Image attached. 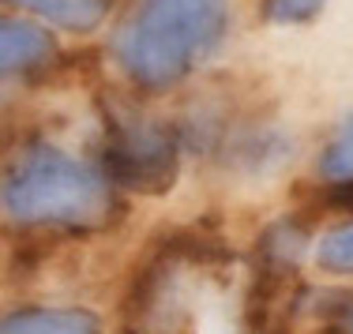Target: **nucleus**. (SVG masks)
I'll return each instance as SVG.
<instances>
[{
	"label": "nucleus",
	"mask_w": 353,
	"mask_h": 334,
	"mask_svg": "<svg viewBox=\"0 0 353 334\" xmlns=\"http://www.w3.org/2000/svg\"><path fill=\"white\" fill-rule=\"evenodd\" d=\"M102 162L117 185L136 191H162L176 177V150L154 128H113Z\"/></svg>",
	"instance_id": "obj_3"
},
{
	"label": "nucleus",
	"mask_w": 353,
	"mask_h": 334,
	"mask_svg": "<svg viewBox=\"0 0 353 334\" xmlns=\"http://www.w3.org/2000/svg\"><path fill=\"white\" fill-rule=\"evenodd\" d=\"M230 0H147L117 34V61L147 90L181 83L222 41Z\"/></svg>",
	"instance_id": "obj_1"
},
{
	"label": "nucleus",
	"mask_w": 353,
	"mask_h": 334,
	"mask_svg": "<svg viewBox=\"0 0 353 334\" xmlns=\"http://www.w3.org/2000/svg\"><path fill=\"white\" fill-rule=\"evenodd\" d=\"M316 260L327 271H353V225L327 233L316 248Z\"/></svg>",
	"instance_id": "obj_8"
},
{
	"label": "nucleus",
	"mask_w": 353,
	"mask_h": 334,
	"mask_svg": "<svg viewBox=\"0 0 353 334\" xmlns=\"http://www.w3.org/2000/svg\"><path fill=\"white\" fill-rule=\"evenodd\" d=\"M19 4L30 8L41 19H49L53 27L75 30V34L94 30L109 12V0H19Z\"/></svg>",
	"instance_id": "obj_5"
},
{
	"label": "nucleus",
	"mask_w": 353,
	"mask_h": 334,
	"mask_svg": "<svg viewBox=\"0 0 353 334\" xmlns=\"http://www.w3.org/2000/svg\"><path fill=\"white\" fill-rule=\"evenodd\" d=\"M4 207L15 222L30 225H98L113 199L94 165L57 147H30L8 173Z\"/></svg>",
	"instance_id": "obj_2"
},
{
	"label": "nucleus",
	"mask_w": 353,
	"mask_h": 334,
	"mask_svg": "<svg viewBox=\"0 0 353 334\" xmlns=\"http://www.w3.org/2000/svg\"><path fill=\"white\" fill-rule=\"evenodd\" d=\"M53 56V38L27 19H4L0 27V64L4 72H27Z\"/></svg>",
	"instance_id": "obj_4"
},
{
	"label": "nucleus",
	"mask_w": 353,
	"mask_h": 334,
	"mask_svg": "<svg viewBox=\"0 0 353 334\" xmlns=\"http://www.w3.org/2000/svg\"><path fill=\"white\" fill-rule=\"evenodd\" d=\"M319 169H323L327 180H353V116L342 124L339 136L331 139V147H327Z\"/></svg>",
	"instance_id": "obj_7"
},
{
	"label": "nucleus",
	"mask_w": 353,
	"mask_h": 334,
	"mask_svg": "<svg viewBox=\"0 0 353 334\" xmlns=\"http://www.w3.org/2000/svg\"><path fill=\"white\" fill-rule=\"evenodd\" d=\"M0 334H98V320L87 312H19L8 315Z\"/></svg>",
	"instance_id": "obj_6"
},
{
	"label": "nucleus",
	"mask_w": 353,
	"mask_h": 334,
	"mask_svg": "<svg viewBox=\"0 0 353 334\" xmlns=\"http://www.w3.org/2000/svg\"><path fill=\"white\" fill-rule=\"evenodd\" d=\"M327 0H267V19L271 23H308L323 12Z\"/></svg>",
	"instance_id": "obj_9"
}]
</instances>
